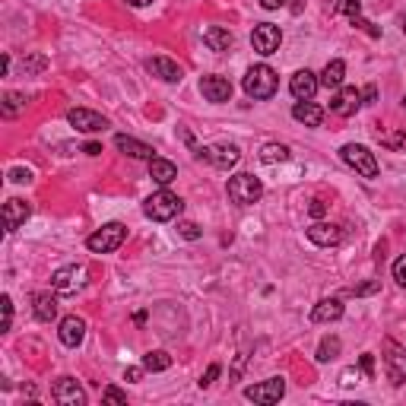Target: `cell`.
<instances>
[{
    "label": "cell",
    "mask_w": 406,
    "mask_h": 406,
    "mask_svg": "<svg viewBox=\"0 0 406 406\" xmlns=\"http://www.w3.org/2000/svg\"><path fill=\"white\" fill-rule=\"evenodd\" d=\"M241 86H245V92H248V99H257V102H263V99H273L276 96L280 76H276L273 67H267V64H257V67H251L248 73H245Z\"/></svg>",
    "instance_id": "6da1fadb"
},
{
    "label": "cell",
    "mask_w": 406,
    "mask_h": 406,
    "mask_svg": "<svg viewBox=\"0 0 406 406\" xmlns=\"http://www.w3.org/2000/svg\"><path fill=\"white\" fill-rule=\"evenodd\" d=\"M181 210H184V200L178 197V194H172V191H156L152 197H146V203H143V213L150 216L152 222H172L175 216H181Z\"/></svg>",
    "instance_id": "7a4b0ae2"
},
{
    "label": "cell",
    "mask_w": 406,
    "mask_h": 406,
    "mask_svg": "<svg viewBox=\"0 0 406 406\" xmlns=\"http://www.w3.org/2000/svg\"><path fill=\"white\" fill-rule=\"evenodd\" d=\"M226 191H229V200H232V203H238V207H251V203H257V200L263 197L261 178H257V175H251V172L232 175Z\"/></svg>",
    "instance_id": "3957f363"
},
{
    "label": "cell",
    "mask_w": 406,
    "mask_h": 406,
    "mask_svg": "<svg viewBox=\"0 0 406 406\" xmlns=\"http://www.w3.org/2000/svg\"><path fill=\"white\" fill-rule=\"evenodd\" d=\"M340 159H343L352 172L362 175V178H378V175H381L375 152L368 150V146H362V143H346L343 150H340Z\"/></svg>",
    "instance_id": "277c9868"
},
{
    "label": "cell",
    "mask_w": 406,
    "mask_h": 406,
    "mask_svg": "<svg viewBox=\"0 0 406 406\" xmlns=\"http://www.w3.org/2000/svg\"><path fill=\"white\" fill-rule=\"evenodd\" d=\"M124 238H127V226H121V222H105L102 229H96L86 238V248L92 254H111V251H117L124 245Z\"/></svg>",
    "instance_id": "5b68a950"
},
{
    "label": "cell",
    "mask_w": 406,
    "mask_h": 406,
    "mask_svg": "<svg viewBox=\"0 0 406 406\" xmlns=\"http://www.w3.org/2000/svg\"><path fill=\"white\" fill-rule=\"evenodd\" d=\"M194 159H200V162H210L213 168H219V172H229V168L238 166V146L235 143H216V146H194Z\"/></svg>",
    "instance_id": "8992f818"
},
{
    "label": "cell",
    "mask_w": 406,
    "mask_h": 406,
    "mask_svg": "<svg viewBox=\"0 0 406 406\" xmlns=\"http://www.w3.org/2000/svg\"><path fill=\"white\" fill-rule=\"evenodd\" d=\"M86 282H89V273H86V267H61L55 270V276H51V289L61 292V296H73V292L86 289Z\"/></svg>",
    "instance_id": "52a82bcc"
},
{
    "label": "cell",
    "mask_w": 406,
    "mask_h": 406,
    "mask_svg": "<svg viewBox=\"0 0 406 406\" xmlns=\"http://www.w3.org/2000/svg\"><path fill=\"white\" fill-rule=\"evenodd\" d=\"M245 397H248L251 403H261V406L280 403V400L286 397V378H267V381H261V384L245 387Z\"/></svg>",
    "instance_id": "ba28073f"
},
{
    "label": "cell",
    "mask_w": 406,
    "mask_h": 406,
    "mask_svg": "<svg viewBox=\"0 0 406 406\" xmlns=\"http://www.w3.org/2000/svg\"><path fill=\"white\" fill-rule=\"evenodd\" d=\"M251 45H254V51H257V55H263V57L276 55L280 45H282L280 26H273V22H257L254 32H251Z\"/></svg>",
    "instance_id": "9c48e42d"
},
{
    "label": "cell",
    "mask_w": 406,
    "mask_h": 406,
    "mask_svg": "<svg viewBox=\"0 0 406 406\" xmlns=\"http://www.w3.org/2000/svg\"><path fill=\"white\" fill-rule=\"evenodd\" d=\"M384 362H387V378L393 387H403L406 381V349L397 340H384Z\"/></svg>",
    "instance_id": "30bf717a"
},
{
    "label": "cell",
    "mask_w": 406,
    "mask_h": 406,
    "mask_svg": "<svg viewBox=\"0 0 406 406\" xmlns=\"http://www.w3.org/2000/svg\"><path fill=\"white\" fill-rule=\"evenodd\" d=\"M67 121L80 133H99V131H105V127H108V117L99 115V111H89V108H70L67 111Z\"/></svg>",
    "instance_id": "8fae6325"
},
{
    "label": "cell",
    "mask_w": 406,
    "mask_h": 406,
    "mask_svg": "<svg viewBox=\"0 0 406 406\" xmlns=\"http://www.w3.org/2000/svg\"><path fill=\"white\" fill-rule=\"evenodd\" d=\"M51 397H55V403L61 406H86V391L80 384H76L73 378H57V384L51 387Z\"/></svg>",
    "instance_id": "7c38bea8"
},
{
    "label": "cell",
    "mask_w": 406,
    "mask_h": 406,
    "mask_svg": "<svg viewBox=\"0 0 406 406\" xmlns=\"http://www.w3.org/2000/svg\"><path fill=\"white\" fill-rule=\"evenodd\" d=\"M321 89V76L311 73V70H298V73H292L289 80V92L296 102H308V99H314V92Z\"/></svg>",
    "instance_id": "4fadbf2b"
},
{
    "label": "cell",
    "mask_w": 406,
    "mask_h": 406,
    "mask_svg": "<svg viewBox=\"0 0 406 406\" xmlns=\"http://www.w3.org/2000/svg\"><path fill=\"white\" fill-rule=\"evenodd\" d=\"M358 105H362V89H356V86H340L337 96L331 99V111L340 117H352Z\"/></svg>",
    "instance_id": "5bb4252c"
},
{
    "label": "cell",
    "mask_w": 406,
    "mask_h": 406,
    "mask_svg": "<svg viewBox=\"0 0 406 406\" xmlns=\"http://www.w3.org/2000/svg\"><path fill=\"white\" fill-rule=\"evenodd\" d=\"M308 241L317 248H337L343 241V229L333 222H314V226H308Z\"/></svg>",
    "instance_id": "9a60e30c"
},
{
    "label": "cell",
    "mask_w": 406,
    "mask_h": 406,
    "mask_svg": "<svg viewBox=\"0 0 406 406\" xmlns=\"http://www.w3.org/2000/svg\"><path fill=\"white\" fill-rule=\"evenodd\" d=\"M200 92H203V99L207 102H213V105H222V102H229L232 99V83H229L226 76H203L200 80Z\"/></svg>",
    "instance_id": "2e32d148"
},
{
    "label": "cell",
    "mask_w": 406,
    "mask_h": 406,
    "mask_svg": "<svg viewBox=\"0 0 406 406\" xmlns=\"http://www.w3.org/2000/svg\"><path fill=\"white\" fill-rule=\"evenodd\" d=\"M57 337H61L64 346H70V349H76V346L86 340V321L80 314H67L61 321V327H57Z\"/></svg>",
    "instance_id": "e0dca14e"
},
{
    "label": "cell",
    "mask_w": 406,
    "mask_h": 406,
    "mask_svg": "<svg viewBox=\"0 0 406 406\" xmlns=\"http://www.w3.org/2000/svg\"><path fill=\"white\" fill-rule=\"evenodd\" d=\"M29 216H32V203H26V200L13 197L3 203V226H7V232H16L20 226H26Z\"/></svg>",
    "instance_id": "ac0fdd59"
},
{
    "label": "cell",
    "mask_w": 406,
    "mask_h": 406,
    "mask_svg": "<svg viewBox=\"0 0 406 406\" xmlns=\"http://www.w3.org/2000/svg\"><path fill=\"white\" fill-rule=\"evenodd\" d=\"M146 67H150L152 76L166 80V83H181V80H184V70H181L178 64L172 61V57H152V61L146 64Z\"/></svg>",
    "instance_id": "d6986e66"
},
{
    "label": "cell",
    "mask_w": 406,
    "mask_h": 406,
    "mask_svg": "<svg viewBox=\"0 0 406 406\" xmlns=\"http://www.w3.org/2000/svg\"><path fill=\"white\" fill-rule=\"evenodd\" d=\"M150 178L156 181V184L168 187L175 178H178V166H175V162H168V159H162V156H152L150 159Z\"/></svg>",
    "instance_id": "ffe728a7"
},
{
    "label": "cell",
    "mask_w": 406,
    "mask_h": 406,
    "mask_svg": "<svg viewBox=\"0 0 406 406\" xmlns=\"http://www.w3.org/2000/svg\"><path fill=\"white\" fill-rule=\"evenodd\" d=\"M115 146L124 152V156H131V159H152V156H156V150H152L150 143H143V140H133V137H127V133H117Z\"/></svg>",
    "instance_id": "44dd1931"
},
{
    "label": "cell",
    "mask_w": 406,
    "mask_h": 406,
    "mask_svg": "<svg viewBox=\"0 0 406 406\" xmlns=\"http://www.w3.org/2000/svg\"><path fill=\"white\" fill-rule=\"evenodd\" d=\"M340 317H343V302L340 298H321L314 305V311H311V321L314 324H333Z\"/></svg>",
    "instance_id": "7402d4cb"
},
{
    "label": "cell",
    "mask_w": 406,
    "mask_h": 406,
    "mask_svg": "<svg viewBox=\"0 0 406 406\" xmlns=\"http://www.w3.org/2000/svg\"><path fill=\"white\" fill-rule=\"evenodd\" d=\"M203 45H207L210 51H229L235 45V38H232V32L229 29H222V26H207L203 29Z\"/></svg>",
    "instance_id": "603a6c76"
},
{
    "label": "cell",
    "mask_w": 406,
    "mask_h": 406,
    "mask_svg": "<svg viewBox=\"0 0 406 406\" xmlns=\"http://www.w3.org/2000/svg\"><path fill=\"white\" fill-rule=\"evenodd\" d=\"M292 117H296L298 124H305V127H317L324 121V108L321 105H314L308 99V102H296L292 105Z\"/></svg>",
    "instance_id": "cb8c5ba5"
},
{
    "label": "cell",
    "mask_w": 406,
    "mask_h": 406,
    "mask_svg": "<svg viewBox=\"0 0 406 406\" xmlns=\"http://www.w3.org/2000/svg\"><path fill=\"white\" fill-rule=\"evenodd\" d=\"M32 305H35V317L45 324H51L57 317V298L51 296V292H38V296H32Z\"/></svg>",
    "instance_id": "d4e9b609"
},
{
    "label": "cell",
    "mask_w": 406,
    "mask_h": 406,
    "mask_svg": "<svg viewBox=\"0 0 406 406\" xmlns=\"http://www.w3.org/2000/svg\"><path fill=\"white\" fill-rule=\"evenodd\" d=\"M343 80H346V64L340 61V57L324 67V73H321V86H324V89H340V86H343Z\"/></svg>",
    "instance_id": "484cf974"
},
{
    "label": "cell",
    "mask_w": 406,
    "mask_h": 406,
    "mask_svg": "<svg viewBox=\"0 0 406 406\" xmlns=\"http://www.w3.org/2000/svg\"><path fill=\"white\" fill-rule=\"evenodd\" d=\"M257 159H261L263 166H276V162H286V159H289V146H286V143H263L261 152H257Z\"/></svg>",
    "instance_id": "4316f807"
},
{
    "label": "cell",
    "mask_w": 406,
    "mask_h": 406,
    "mask_svg": "<svg viewBox=\"0 0 406 406\" xmlns=\"http://www.w3.org/2000/svg\"><path fill=\"white\" fill-rule=\"evenodd\" d=\"M143 368L146 372H168V368H172V356L162 349H152L143 356Z\"/></svg>",
    "instance_id": "83f0119b"
},
{
    "label": "cell",
    "mask_w": 406,
    "mask_h": 406,
    "mask_svg": "<svg viewBox=\"0 0 406 406\" xmlns=\"http://www.w3.org/2000/svg\"><path fill=\"white\" fill-rule=\"evenodd\" d=\"M340 349H343V343H340V337H324L321 346H317V362H331V358L340 356Z\"/></svg>",
    "instance_id": "f1b7e54d"
},
{
    "label": "cell",
    "mask_w": 406,
    "mask_h": 406,
    "mask_svg": "<svg viewBox=\"0 0 406 406\" xmlns=\"http://www.w3.org/2000/svg\"><path fill=\"white\" fill-rule=\"evenodd\" d=\"M22 108H26V96H22V92H7V96H3V117L20 115Z\"/></svg>",
    "instance_id": "f546056e"
},
{
    "label": "cell",
    "mask_w": 406,
    "mask_h": 406,
    "mask_svg": "<svg viewBox=\"0 0 406 406\" xmlns=\"http://www.w3.org/2000/svg\"><path fill=\"white\" fill-rule=\"evenodd\" d=\"M337 13L349 16V20H356V16H362V0H340Z\"/></svg>",
    "instance_id": "4dcf8cb0"
},
{
    "label": "cell",
    "mask_w": 406,
    "mask_h": 406,
    "mask_svg": "<svg viewBox=\"0 0 406 406\" xmlns=\"http://www.w3.org/2000/svg\"><path fill=\"white\" fill-rule=\"evenodd\" d=\"M378 289H381V280H368V282H362V286H352L349 296L362 298V296H372V292H378Z\"/></svg>",
    "instance_id": "1f68e13d"
},
{
    "label": "cell",
    "mask_w": 406,
    "mask_h": 406,
    "mask_svg": "<svg viewBox=\"0 0 406 406\" xmlns=\"http://www.w3.org/2000/svg\"><path fill=\"white\" fill-rule=\"evenodd\" d=\"M178 235H181V238H187V241H197L203 232H200L197 222H178Z\"/></svg>",
    "instance_id": "d6a6232c"
},
{
    "label": "cell",
    "mask_w": 406,
    "mask_h": 406,
    "mask_svg": "<svg viewBox=\"0 0 406 406\" xmlns=\"http://www.w3.org/2000/svg\"><path fill=\"white\" fill-rule=\"evenodd\" d=\"M219 372H222V365H219V362H213V365L207 368V372H203V378H200L197 384H200V387H210L216 378H219Z\"/></svg>",
    "instance_id": "836d02e7"
},
{
    "label": "cell",
    "mask_w": 406,
    "mask_h": 406,
    "mask_svg": "<svg viewBox=\"0 0 406 406\" xmlns=\"http://www.w3.org/2000/svg\"><path fill=\"white\" fill-rule=\"evenodd\" d=\"M393 280H397V286H403V289H406V254L393 261Z\"/></svg>",
    "instance_id": "e575fe53"
},
{
    "label": "cell",
    "mask_w": 406,
    "mask_h": 406,
    "mask_svg": "<svg viewBox=\"0 0 406 406\" xmlns=\"http://www.w3.org/2000/svg\"><path fill=\"white\" fill-rule=\"evenodd\" d=\"M352 26H356V29H362V32H368V35H372V38H381V29H375L372 22H368V20H362V16H356V20H352Z\"/></svg>",
    "instance_id": "d590c367"
},
{
    "label": "cell",
    "mask_w": 406,
    "mask_h": 406,
    "mask_svg": "<svg viewBox=\"0 0 406 406\" xmlns=\"http://www.w3.org/2000/svg\"><path fill=\"white\" fill-rule=\"evenodd\" d=\"M358 368H362L365 378H372V375H375V356H372V352H365V356L358 358Z\"/></svg>",
    "instance_id": "8d00e7d4"
},
{
    "label": "cell",
    "mask_w": 406,
    "mask_h": 406,
    "mask_svg": "<svg viewBox=\"0 0 406 406\" xmlns=\"http://www.w3.org/2000/svg\"><path fill=\"white\" fill-rule=\"evenodd\" d=\"M102 397L108 400V403H121V406L127 403V397H124V393H121V391H117V387H105V391H102Z\"/></svg>",
    "instance_id": "74e56055"
},
{
    "label": "cell",
    "mask_w": 406,
    "mask_h": 406,
    "mask_svg": "<svg viewBox=\"0 0 406 406\" xmlns=\"http://www.w3.org/2000/svg\"><path fill=\"white\" fill-rule=\"evenodd\" d=\"M3 331H10V324H13V302H10V296H3Z\"/></svg>",
    "instance_id": "f35d334b"
},
{
    "label": "cell",
    "mask_w": 406,
    "mask_h": 406,
    "mask_svg": "<svg viewBox=\"0 0 406 406\" xmlns=\"http://www.w3.org/2000/svg\"><path fill=\"white\" fill-rule=\"evenodd\" d=\"M10 181H16V184H29V181H32V172H29V168H13V172H10Z\"/></svg>",
    "instance_id": "ab89813d"
},
{
    "label": "cell",
    "mask_w": 406,
    "mask_h": 406,
    "mask_svg": "<svg viewBox=\"0 0 406 406\" xmlns=\"http://www.w3.org/2000/svg\"><path fill=\"white\" fill-rule=\"evenodd\" d=\"M362 102L365 105H375V102H378V86H365V89H362Z\"/></svg>",
    "instance_id": "60d3db41"
},
{
    "label": "cell",
    "mask_w": 406,
    "mask_h": 406,
    "mask_svg": "<svg viewBox=\"0 0 406 406\" xmlns=\"http://www.w3.org/2000/svg\"><path fill=\"white\" fill-rule=\"evenodd\" d=\"M308 213L314 216V219H321L324 213H327V203H324V200H311V207H308Z\"/></svg>",
    "instance_id": "b9f144b4"
},
{
    "label": "cell",
    "mask_w": 406,
    "mask_h": 406,
    "mask_svg": "<svg viewBox=\"0 0 406 406\" xmlns=\"http://www.w3.org/2000/svg\"><path fill=\"white\" fill-rule=\"evenodd\" d=\"M143 372H146V368H127V372H124V381H131V384H133V381L143 378Z\"/></svg>",
    "instance_id": "7bdbcfd3"
},
{
    "label": "cell",
    "mask_w": 406,
    "mask_h": 406,
    "mask_svg": "<svg viewBox=\"0 0 406 406\" xmlns=\"http://www.w3.org/2000/svg\"><path fill=\"white\" fill-rule=\"evenodd\" d=\"M282 3H286V0H261V7H263V10H280Z\"/></svg>",
    "instance_id": "ee69618b"
},
{
    "label": "cell",
    "mask_w": 406,
    "mask_h": 406,
    "mask_svg": "<svg viewBox=\"0 0 406 406\" xmlns=\"http://www.w3.org/2000/svg\"><path fill=\"white\" fill-rule=\"evenodd\" d=\"M83 152H86V156H99V152H102V146H99V143H86Z\"/></svg>",
    "instance_id": "f6af8a7d"
},
{
    "label": "cell",
    "mask_w": 406,
    "mask_h": 406,
    "mask_svg": "<svg viewBox=\"0 0 406 406\" xmlns=\"http://www.w3.org/2000/svg\"><path fill=\"white\" fill-rule=\"evenodd\" d=\"M0 73H3V76L10 73V55H3V61H0Z\"/></svg>",
    "instance_id": "bcb514c9"
},
{
    "label": "cell",
    "mask_w": 406,
    "mask_h": 406,
    "mask_svg": "<svg viewBox=\"0 0 406 406\" xmlns=\"http://www.w3.org/2000/svg\"><path fill=\"white\" fill-rule=\"evenodd\" d=\"M127 3H131V7H150L152 0H127Z\"/></svg>",
    "instance_id": "7dc6e473"
},
{
    "label": "cell",
    "mask_w": 406,
    "mask_h": 406,
    "mask_svg": "<svg viewBox=\"0 0 406 406\" xmlns=\"http://www.w3.org/2000/svg\"><path fill=\"white\" fill-rule=\"evenodd\" d=\"M403 32H406V20H403Z\"/></svg>",
    "instance_id": "c3c4849f"
},
{
    "label": "cell",
    "mask_w": 406,
    "mask_h": 406,
    "mask_svg": "<svg viewBox=\"0 0 406 406\" xmlns=\"http://www.w3.org/2000/svg\"><path fill=\"white\" fill-rule=\"evenodd\" d=\"M403 108H406V96H403Z\"/></svg>",
    "instance_id": "681fc988"
}]
</instances>
